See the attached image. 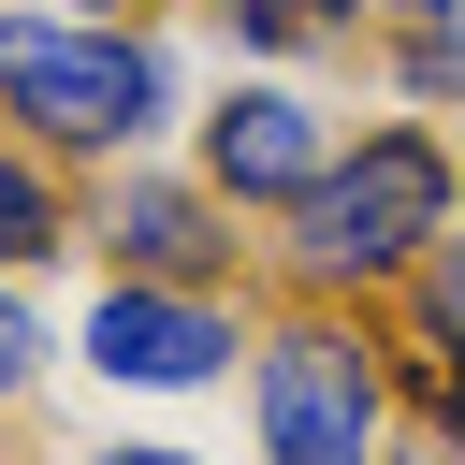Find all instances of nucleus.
<instances>
[{
    "instance_id": "obj_1",
    "label": "nucleus",
    "mask_w": 465,
    "mask_h": 465,
    "mask_svg": "<svg viewBox=\"0 0 465 465\" xmlns=\"http://www.w3.org/2000/svg\"><path fill=\"white\" fill-rule=\"evenodd\" d=\"M436 232H450V145H436V131H363V145L291 203V262H305L320 291H378V276H407Z\"/></svg>"
},
{
    "instance_id": "obj_2",
    "label": "nucleus",
    "mask_w": 465,
    "mask_h": 465,
    "mask_svg": "<svg viewBox=\"0 0 465 465\" xmlns=\"http://www.w3.org/2000/svg\"><path fill=\"white\" fill-rule=\"evenodd\" d=\"M0 116L29 145H145L160 131V58L131 29L73 15H0Z\"/></svg>"
},
{
    "instance_id": "obj_3",
    "label": "nucleus",
    "mask_w": 465,
    "mask_h": 465,
    "mask_svg": "<svg viewBox=\"0 0 465 465\" xmlns=\"http://www.w3.org/2000/svg\"><path fill=\"white\" fill-rule=\"evenodd\" d=\"M262 465H378V363L349 320L262 334Z\"/></svg>"
},
{
    "instance_id": "obj_4",
    "label": "nucleus",
    "mask_w": 465,
    "mask_h": 465,
    "mask_svg": "<svg viewBox=\"0 0 465 465\" xmlns=\"http://www.w3.org/2000/svg\"><path fill=\"white\" fill-rule=\"evenodd\" d=\"M87 363L131 378V392H203V378H232V305L218 291H160V276H102Z\"/></svg>"
},
{
    "instance_id": "obj_5",
    "label": "nucleus",
    "mask_w": 465,
    "mask_h": 465,
    "mask_svg": "<svg viewBox=\"0 0 465 465\" xmlns=\"http://www.w3.org/2000/svg\"><path fill=\"white\" fill-rule=\"evenodd\" d=\"M203 174H218V203H305L334 174V131H320L305 87H232L203 116Z\"/></svg>"
},
{
    "instance_id": "obj_6",
    "label": "nucleus",
    "mask_w": 465,
    "mask_h": 465,
    "mask_svg": "<svg viewBox=\"0 0 465 465\" xmlns=\"http://www.w3.org/2000/svg\"><path fill=\"white\" fill-rule=\"evenodd\" d=\"M102 247H116V276H160V291H218L232 276V218L203 189H174V174H116L102 189Z\"/></svg>"
},
{
    "instance_id": "obj_7",
    "label": "nucleus",
    "mask_w": 465,
    "mask_h": 465,
    "mask_svg": "<svg viewBox=\"0 0 465 465\" xmlns=\"http://www.w3.org/2000/svg\"><path fill=\"white\" fill-rule=\"evenodd\" d=\"M73 247V189L44 174V145H0V262H44Z\"/></svg>"
},
{
    "instance_id": "obj_8",
    "label": "nucleus",
    "mask_w": 465,
    "mask_h": 465,
    "mask_svg": "<svg viewBox=\"0 0 465 465\" xmlns=\"http://www.w3.org/2000/svg\"><path fill=\"white\" fill-rule=\"evenodd\" d=\"M421 102H465V29H407V58H392Z\"/></svg>"
},
{
    "instance_id": "obj_9",
    "label": "nucleus",
    "mask_w": 465,
    "mask_h": 465,
    "mask_svg": "<svg viewBox=\"0 0 465 465\" xmlns=\"http://www.w3.org/2000/svg\"><path fill=\"white\" fill-rule=\"evenodd\" d=\"M29 378H44V320L0 291V392H29Z\"/></svg>"
},
{
    "instance_id": "obj_10",
    "label": "nucleus",
    "mask_w": 465,
    "mask_h": 465,
    "mask_svg": "<svg viewBox=\"0 0 465 465\" xmlns=\"http://www.w3.org/2000/svg\"><path fill=\"white\" fill-rule=\"evenodd\" d=\"M232 29H247V44H305L320 15H305V0H232Z\"/></svg>"
},
{
    "instance_id": "obj_11",
    "label": "nucleus",
    "mask_w": 465,
    "mask_h": 465,
    "mask_svg": "<svg viewBox=\"0 0 465 465\" xmlns=\"http://www.w3.org/2000/svg\"><path fill=\"white\" fill-rule=\"evenodd\" d=\"M436 436L465 450V334H436Z\"/></svg>"
},
{
    "instance_id": "obj_12",
    "label": "nucleus",
    "mask_w": 465,
    "mask_h": 465,
    "mask_svg": "<svg viewBox=\"0 0 465 465\" xmlns=\"http://www.w3.org/2000/svg\"><path fill=\"white\" fill-rule=\"evenodd\" d=\"M87 465H189V450H87Z\"/></svg>"
},
{
    "instance_id": "obj_13",
    "label": "nucleus",
    "mask_w": 465,
    "mask_h": 465,
    "mask_svg": "<svg viewBox=\"0 0 465 465\" xmlns=\"http://www.w3.org/2000/svg\"><path fill=\"white\" fill-rule=\"evenodd\" d=\"M363 15H450V0H363Z\"/></svg>"
},
{
    "instance_id": "obj_14",
    "label": "nucleus",
    "mask_w": 465,
    "mask_h": 465,
    "mask_svg": "<svg viewBox=\"0 0 465 465\" xmlns=\"http://www.w3.org/2000/svg\"><path fill=\"white\" fill-rule=\"evenodd\" d=\"M58 15H131V0H58Z\"/></svg>"
}]
</instances>
